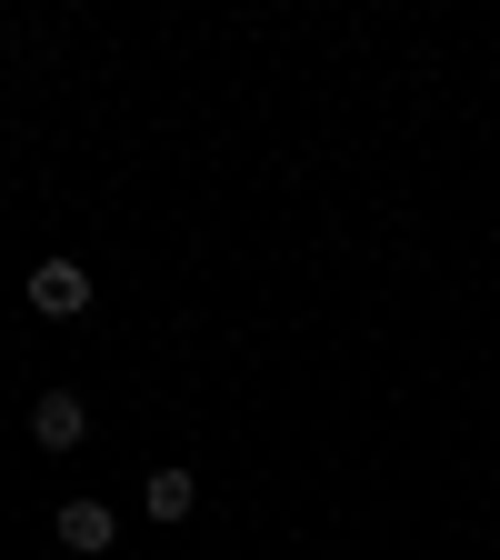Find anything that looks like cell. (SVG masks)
Returning a JSON list of instances; mask_svg holds the SVG:
<instances>
[{"mask_svg":"<svg viewBox=\"0 0 500 560\" xmlns=\"http://www.w3.org/2000/svg\"><path fill=\"white\" fill-rule=\"evenodd\" d=\"M140 501H151V521H190V511H200V480H190V470H151Z\"/></svg>","mask_w":500,"mask_h":560,"instance_id":"cell-4","label":"cell"},{"mask_svg":"<svg viewBox=\"0 0 500 560\" xmlns=\"http://www.w3.org/2000/svg\"><path fill=\"white\" fill-rule=\"evenodd\" d=\"M111 540H120V521L101 501H60V550H111Z\"/></svg>","mask_w":500,"mask_h":560,"instance_id":"cell-3","label":"cell"},{"mask_svg":"<svg viewBox=\"0 0 500 560\" xmlns=\"http://www.w3.org/2000/svg\"><path fill=\"white\" fill-rule=\"evenodd\" d=\"M81 431H91V410L70 400V390H40V400H31V441H40V451H81Z\"/></svg>","mask_w":500,"mask_h":560,"instance_id":"cell-2","label":"cell"},{"mask_svg":"<svg viewBox=\"0 0 500 560\" xmlns=\"http://www.w3.org/2000/svg\"><path fill=\"white\" fill-rule=\"evenodd\" d=\"M31 311H50V320L91 311V270H81V260H40V270H31Z\"/></svg>","mask_w":500,"mask_h":560,"instance_id":"cell-1","label":"cell"}]
</instances>
